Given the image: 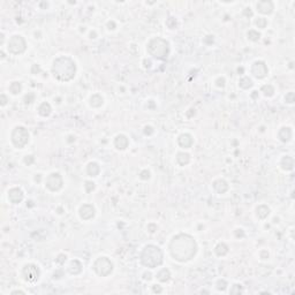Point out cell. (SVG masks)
Segmentation results:
<instances>
[{"label":"cell","instance_id":"obj_42","mask_svg":"<svg viewBox=\"0 0 295 295\" xmlns=\"http://www.w3.org/2000/svg\"><path fill=\"white\" fill-rule=\"evenodd\" d=\"M66 258H67V256L65 254H60L58 256V258L56 259V262L59 263V264H64L66 262Z\"/></svg>","mask_w":295,"mask_h":295},{"label":"cell","instance_id":"obj_46","mask_svg":"<svg viewBox=\"0 0 295 295\" xmlns=\"http://www.w3.org/2000/svg\"><path fill=\"white\" fill-rule=\"evenodd\" d=\"M148 230H149L150 233H154V232L157 230V225L156 224H149L148 225Z\"/></svg>","mask_w":295,"mask_h":295},{"label":"cell","instance_id":"obj_1","mask_svg":"<svg viewBox=\"0 0 295 295\" xmlns=\"http://www.w3.org/2000/svg\"><path fill=\"white\" fill-rule=\"evenodd\" d=\"M197 251V243L189 234H178L173 236L170 243V253L175 261L188 262L194 257Z\"/></svg>","mask_w":295,"mask_h":295},{"label":"cell","instance_id":"obj_36","mask_svg":"<svg viewBox=\"0 0 295 295\" xmlns=\"http://www.w3.org/2000/svg\"><path fill=\"white\" fill-rule=\"evenodd\" d=\"M226 287H227L226 280H224V279L218 280V283H217V289H219V291H225Z\"/></svg>","mask_w":295,"mask_h":295},{"label":"cell","instance_id":"obj_31","mask_svg":"<svg viewBox=\"0 0 295 295\" xmlns=\"http://www.w3.org/2000/svg\"><path fill=\"white\" fill-rule=\"evenodd\" d=\"M255 25L261 29H265L267 25V21H266V19H264V17H258L257 20L255 21Z\"/></svg>","mask_w":295,"mask_h":295},{"label":"cell","instance_id":"obj_15","mask_svg":"<svg viewBox=\"0 0 295 295\" xmlns=\"http://www.w3.org/2000/svg\"><path fill=\"white\" fill-rule=\"evenodd\" d=\"M128 144H129V140H128V137H127L126 135H123V134H120V135H118L117 137L114 138V146H115L118 150L127 149Z\"/></svg>","mask_w":295,"mask_h":295},{"label":"cell","instance_id":"obj_13","mask_svg":"<svg viewBox=\"0 0 295 295\" xmlns=\"http://www.w3.org/2000/svg\"><path fill=\"white\" fill-rule=\"evenodd\" d=\"M80 217L83 220H90L95 217V208L91 204H83L80 208Z\"/></svg>","mask_w":295,"mask_h":295},{"label":"cell","instance_id":"obj_38","mask_svg":"<svg viewBox=\"0 0 295 295\" xmlns=\"http://www.w3.org/2000/svg\"><path fill=\"white\" fill-rule=\"evenodd\" d=\"M23 162H25V165L30 166L31 164L35 163V157H34V156H25V159H23Z\"/></svg>","mask_w":295,"mask_h":295},{"label":"cell","instance_id":"obj_39","mask_svg":"<svg viewBox=\"0 0 295 295\" xmlns=\"http://www.w3.org/2000/svg\"><path fill=\"white\" fill-rule=\"evenodd\" d=\"M234 288H232L230 289V294H240L241 292H242V287H241V285H234Z\"/></svg>","mask_w":295,"mask_h":295},{"label":"cell","instance_id":"obj_22","mask_svg":"<svg viewBox=\"0 0 295 295\" xmlns=\"http://www.w3.org/2000/svg\"><path fill=\"white\" fill-rule=\"evenodd\" d=\"M256 213H257V217H258L259 219L264 220V219H266L267 216L270 214V209H269V206L265 205V204H261V205L257 206Z\"/></svg>","mask_w":295,"mask_h":295},{"label":"cell","instance_id":"obj_53","mask_svg":"<svg viewBox=\"0 0 295 295\" xmlns=\"http://www.w3.org/2000/svg\"><path fill=\"white\" fill-rule=\"evenodd\" d=\"M41 180H42V174H36V177H35V181L41 182Z\"/></svg>","mask_w":295,"mask_h":295},{"label":"cell","instance_id":"obj_58","mask_svg":"<svg viewBox=\"0 0 295 295\" xmlns=\"http://www.w3.org/2000/svg\"><path fill=\"white\" fill-rule=\"evenodd\" d=\"M257 93H258V92H257V91H254V92L251 93V97H253V98H256V96H257Z\"/></svg>","mask_w":295,"mask_h":295},{"label":"cell","instance_id":"obj_10","mask_svg":"<svg viewBox=\"0 0 295 295\" xmlns=\"http://www.w3.org/2000/svg\"><path fill=\"white\" fill-rule=\"evenodd\" d=\"M251 74L256 78H258V80H262L264 77H266L267 74H269V69H267L266 64L261 60L255 61L253 66H251Z\"/></svg>","mask_w":295,"mask_h":295},{"label":"cell","instance_id":"obj_16","mask_svg":"<svg viewBox=\"0 0 295 295\" xmlns=\"http://www.w3.org/2000/svg\"><path fill=\"white\" fill-rule=\"evenodd\" d=\"M212 187H213L214 191L217 193V194H225L227 190H228V183H227L225 180H222V179H219V180H216V181L212 183Z\"/></svg>","mask_w":295,"mask_h":295},{"label":"cell","instance_id":"obj_14","mask_svg":"<svg viewBox=\"0 0 295 295\" xmlns=\"http://www.w3.org/2000/svg\"><path fill=\"white\" fill-rule=\"evenodd\" d=\"M193 143H194V140H193V136L190 134H181L178 137V144L181 146L182 149H189V148H191Z\"/></svg>","mask_w":295,"mask_h":295},{"label":"cell","instance_id":"obj_8","mask_svg":"<svg viewBox=\"0 0 295 295\" xmlns=\"http://www.w3.org/2000/svg\"><path fill=\"white\" fill-rule=\"evenodd\" d=\"M22 275H23V278H25V281L34 284L39 279L41 270L35 264H27V265H25L23 270H22Z\"/></svg>","mask_w":295,"mask_h":295},{"label":"cell","instance_id":"obj_44","mask_svg":"<svg viewBox=\"0 0 295 295\" xmlns=\"http://www.w3.org/2000/svg\"><path fill=\"white\" fill-rule=\"evenodd\" d=\"M235 236H236V238H243V236H244V232H243V230H241V228L235 230Z\"/></svg>","mask_w":295,"mask_h":295},{"label":"cell","instance_id":"obj_19","mask_svg":"<svg viewBox=\"0 0 295 295\" xmlns=\"http://www.w3.org/2000/svg\"><path fill=\"white\" fill-rule=\"evenodd\" d=\"M280 166L285 171H292L294 167V159L291 156H285L280 162Z\"/></svg>","mask_w":295,"mask_h":295},{"label":"cell","instance_id":"obj_20","mask_svg":"<svg viewBox=\"0 0 295 295\" xmlns=\"http://www.w3.org/2000/svg\"><path fill=\"white\" fill-rule=\"evenodd\" d=\"M51 112H52V107H51V105L47 101H43L41 105L38 106V114L42 115V117H49Z\"/></svg>","mask_w":295,"mask_h":295},{"label":"cell","instance_id":"obj_24","mask_svg":"<svg viewBox=\"0 0 295 295\" xmlns=\"http://www.w3.org/2000/svg\"><path fill=\"white\" fill-rule=\"evenodd\" d=\"M190 162V154L187 152H179L177 154V163L180 166H186Z\"/></svg>","mask_w":295,"mask_h":295},{"label":"cell","instance_id":"obj_47","mask_svg":"<svg viewBox=\"0 0 295 295\" xmlns=\"http://www.w3.org/2000/svg\"><path fill=\"white\" fill-rule=\"evenodd\" d=\"M259 257L262 259H267L269 258V253H267V250H262L261 253H259Z\"/></svg>","mask_w":295,"mask_h":295},{"label":"cell","instance_id":"obj_57","mask_svg":"<svg viewBox=\"0 0 295 295\" xmlns=\"http://www.w3.org/2000/svg\"><path fill=\"white\" fill-rule=\"evenodd\" d=\"M67 141L69 142V143H72V142L75 141V136H68V140Z\"/></svg>","mask_w":295,"mask_h":295},{"label":"cell","instance_id":"obj_7","mask_svg":"<svg viewBox=\"0 0 295 295\" xmlns=\"http://www.w3.org/2000/svg\"><path fill=\"white\" fill-rule=\"evenodd\" d=\"M27 49V42L21 35H14L9 38L8 44H7V50L12 54H22Z\"/></svg>","mask_w":295,"mask_h":295},{"label":"cell","instance_id":"obj_37","mask_svg":"<svg viewBox=\"0 0 295 295\" xmlns=\"http://www.w3.org/2000/svg\"><path fill=\"white\" fill-rule=\"evenodd\" d=\"M140 179L141 180H149L150 179V172L148 170H143L140 173Z\"/></svg>","mask_w":295,"mask_h":295},{"label":"cell","instance_id":"obj_4","mask_svg":"<svg viewBox=\"0 0 295 295\" xmlns=\"http://www.w3.org/2000/svg\"><path fill=\"white\" fill-rule=\"evenodd\" d=\"M146 50L150 56H152L158 60H165L170 54V44L164 38L157 37V38H152L148 43Z\"/></svg>","mask_w":295,"mask_h":295},{"label":"cell","instance_id":"obj_3","mask_svg":"<svg viewBox=\"0 0 295 295\" xmlns=\"http://www.w3.org/2000/svg\"><path fill=\"white\" fill-rule=\"evenodd\" d=\"M141 263L146 267L154 269L162 265L163 263V251L160 248L154 244H148L141 254Z\"/></svg>","mask_w":295,"mask_h":295},{"label":"cell","instance_id":"obj_54","mask_svg":"<svg viewBox=\"0 0 295 295\" xmlns=\"http://www.w3.org/2000/svg\"><path fill=\"white\" fill-rule=\"evenodd\" d=\"M12 295H14V294H22V295H25V293L23 291H13L12 293H11Z\"/></svg>","mask_w":295,"mask_h":295},{"label":"cell","instance_id":"obj_5","mask_svg":"<svg viewBox=\"0 0 295 295\" xmlns=\"http://www.w3.org/2000/svg\"><path fill=\"white\" fill-rule=\"evenodd\" d=\"M11 141L15 148L23 149L29 143V132L25 127L17 126L13 129L12 134H11Z\"/></svg>","mask_w":295,"mask_h":295},{"label":"cell","instance_id":"obj_29","mask_svg":"<svg viewBox=\"0 0 295 295\" xmlns=\"http://www.w3.org/2000/svg\"><path fill=\"white\" fill-rule=\"evenodd\" d=\"M262 92L264 93V96L266 97H271L275 95V88L271 84H265L262 87Z\"/></svg>","mask_w":295,"mask_h":295},{"label":"cell","instance_id":"obj_9","mask_svg":"<svg viewBox=\"0 0 295 295\" xmlns=\"http://www.w3.org/2000/svg\"><path fill=\"white\" fill-rule=\"evenodd\" d=\"M45 186L51 191H59L64 186V180L59 173H51L45 180Z\"/></svg>","mask_w":295,"mask_h":295},{"label":"cell","instance_id":"obj_25","mask_svg":"<svg viewBox=\"0 0 295 295\" xmlns=\"http://www.w3.org/2000/svg\"><path fill=\"white\" fill-rule=\"evenodd\" d=\"M170 278H171V272L168 269H162V270L157 273V279L159 281H162V283L168 281Z\"/></svg>","mask_w":295,"mask_h":295},{"label":"cell","instance_id":"obj_28","mask_svg":"<svg viewBox=\"0 0 295 295\" xmlns=\"http://www.w3.org/2000/svg\"><path fill=\"white\" fill-rule=\"evenodd\" d=\"M239 85H240V88H242V89H249V88L253 87V81H251L250 77L244 76L239 81Z\"/></svg>","mask_w":295,"mask_h":295},{"label":"cell","instance_id":"obj_26","mask_svg":"<svg viewBox=\"0 0 295 295\" xmlns=\"http://www.w3.org/2000/svg\"><path fill=\"white\" fill-rule=\"evenodd\" d=\"M214 253H216V255L217 256H219V257H221V256H225V255L228 253V247H227V244H225V243H218L217 246H216V248H214Z\"/></svg>","mask_w":295,"mask_h":295},{"label":"cell","instance_id":"obj_55","mask_svg":"<svg viewBox=\"0 0 295 295\" xmlns=\"http://www.w3.org/2000/svg\"><path fill=\"white\" fill-rule=\"evenodd\" d=\"M144 66H145V67H150V66H151V61L145 59V60H144Z\"/></svg>","mask_w":295,"mask_h":295},{"label":"cell","instance_id":"obj_41","mask_svg":"<svg viewBox=\"0 0 295 295\" xmlns=\"http://www.w3.org/2000/svg\"><path fill=\"white\" fill-rule=\"evenodd\" d=\"M216 85L219 87V88H224L225 87V78L224 77H218L216 80Z\"/></svg>","mask_w":295,"mask_h":295},{"label":"cell","instance_id":"obj_30","mask_svg":"<svg viewBox=\"0 0 295 295\" xmlns=\"http://www.w3.org/2000/svg\"><path fill=\"white\" fill-rule=\"evenodd\" d=\"M247 35H248V38H249L250 41H253V42H257L259 39V37H261V34H259L258 31L254 30V29L249 30Z\"/></svg>","mask_w":295,"mask_h":295},{"label":"cell","instance_id":"obj_17","mask_svg":"<svg viewBox=\"0 0 295 295\" xmlns=\"http://www.w3.org/2000/svg\"><path fill=\"white\" fill-rule=\"evenodd\" d=\"M292 135H293V133H292V129L289 127H283L281 129L279 130L278 137L281 142L286 143V142H288L292 138Z\"/></svg>","mask_w":295,"mask_h":295},{"label":"cell","instance_id":"obj_21","mask_svg":"<svg viewBox=\"0 0 295 295\" xmlns=\"http://www.w3.org/2000/svg\"><path fill=\"white\" fill-rule=\"evenodd\" d=\"M99 172H101V167H99L97 163L91 162L88 164V166H87V173H88L89 177H92V178L93 177H97Z\"/></svg>","mask_w":295,"mask_h":295},{"label":"cell","instance_id":"obj_52","mask_svg":"<svg viewBox=\"0 0 295 295\" xmlns=\"http://www.w3.org/2000/svg\"><path fill=\"white\" fill-rule=\"evenodd\" d=\"M143 275H144V279H145V280H150V279H151V273H150V272H145Z\"/></svg>","mask_w":295,"mask_h":295},{"label":"cell","instance_id":"obj_33","mask_svg":"<svg viewBox=\"0 0 295 295\" xmlns=\"http://www.w3.org/2000/svg\"><path fill=\"white\" fill-rule=\"evenodd\" d=\"M285 101H286L287 104H293L295 101V93L294 92H288L286 93V96H285Z\"/></svg>","mask_w":295,"mask_h":295},{"label":"cell","instance_id":"obj_56","mask_svg":"<svg viewBox=\"0 0 295 295\" xmlns=\"http://www.w3.org/2000/svg\"><path fill=\"white\" fill-rule=\"evenodd\" d=\"M96 36H97L96 31H91V33H90V38H96Z\"/></svg>","mask_w":295,"mask_h":295},{"label":"cell","instance_id":"obj_48","mask_svg":"<svg viewBox=\"0 0 295 295\" xmlns=\"http://www.w3.org/2000/svg\"><path fill=\"white\" fill-rule=\"evenodd\" d=\"M107 28H109L110 30H114V29L117 28L115 22H114V21H109V22H107Z\"/></svg>","mask_w":295,"mask_h":295},{"label":"cell","instance_id":"obj_50","mask_svg":"<svg viewBox=\"0 0 295 295\" xmlns=\"http://www.w3.org/2000/svg\"><path fill=\"white\" fill-rule=\"evenodd\" d=\"M0 98H1V101H1V106H5L6 104H7V97H6V95L2 93V95L0 96Z\"/></svg>","mask_w":295,"mask_h":295},{"label":"cell","instance_id":"obj_23","mask_svg":"<svg viewBox=\"0 0 295 295\" xmlns=\"http://www.w3.org/2000/svg\"><path fill=\"white\" fill-rule=\"evenodd\" d=\"M103 104H104V98L101 97L99 93H95V95H92L90 97V105L95 107V109L101 107Z\"/></svg>","mask_w":295,"mask_h":295},{"label":"cell","instance_id":"obj_27","mask_svg":"<svg viewBox=\"0 0 295 295\" xmlns=\"http://www.w3.org/2000/svg\"><path fill=\"white\" fill-rule=\"evenodd\" d=\"M9 92L13 93V95H17V93H20L21 91H22V84H21L20 82H12L11 84H9Z\"/></svg>","mask_w":295,"mask_h":295},{"label":"cell","instance_id":"obj_34","mask_svg":"<svg viewBox=\"0 0 295 295\" xmlns=\"http://www.w3.org/2000/svg\"><path fill=\"white\" fill-rule=\"evenodd\" d=\"M177 25H178V23H177V20H175L174 17H168L167 21H166V25L170 29H174L177 27Z\"/></svg>","mask_w":295,"mask_h":295},{"label":"cell","instance_id":"obj_59","mask_svg":"<svg viewBox=\"0 0 295 295\" xmlns=\"http://www.w3.org/2000/svg\"><path fill=\"white\" fill-rule=\"evenodd\" d=\"M238 72H239V73H243V68H239Z\"/></svg>","mask_w":295,"mask_h":295},{"label":"cell","instance_id":"obj_40","mask_svg":"<svg viewBox=\"0 0 295 295\" xmlns=\"http://www.w3.org/2000/svg\"><path fill=\"white\" fill-rule=\"evenodd\" d=\"M41 73V66L37 65V64H34L33 66H31V74H38Z\"/></svg>","mask_w":295,"mask_h":295},{"label":"cell","instance_id":"obj_6","mask_svg":"<svg viewBox=\"0 0 295 295\" xmlns=\"http://www.w3.org/2000/svg\"><path fill=\"white\" fill-rule=\"evenodd\" d=\"M93 271L99 277H107L113 271V264L107 257H99L93 263Z\"/></svg>","mask_w":295,"mask_h":295},{"label":"cell","instance_id":"obj_43","mask_svg":"<svg viewBox=\"0 0 295 295\" xmlns=\"http://www.w3.org/2000/svg\"><path fill=\"white\" fill-rule=\"evenodd\" d=\"M154 128L151 127V126H145L144 127V134L145 135H151V134H154Z\"/></svg>","mask_w":295,"mask_h":295},{"label":"cell","instance_id":"obj_45","mask_svg":"<svg viewBox=\"0 0 295 295\" xmlns=\"http://www.w3.org/2000/svg\"><path fill=\"white\" fill-rule=\"evenodd\" d=\"M203 42H204L205 44H208V45L212 44V43H213V36H206L205 38L203 39Z\"/></svg>","mask_w":295,"mask_h":295},{"label":"cell","instance_id":"obj_12","mask_svg":"<svg viewBox=\"0 0 295 295\" xmlns=\"http://www.w3.org/2000/svg\"><path fill=\"white\" fill-rule=\"evenodd\" d=\"M273 9H275V5L270 0H263V1L257 2V11L261 14L269 15V14L273 12Z\"/></svg>","mask_w":295,"mask_h":295},{"label":"cell","instance_id":"obj_35","mask_svg":"<svg viewBox=\"0 0 295 295\" xmlns=\"http://www.w3.org/2000/svg\"><path fill=\"white\" fill-rule=\"evenodd\" d=\"M23 101H25V104H27V105H28V104H31V103L35 101V95H34L33 92H29L28 95L25 96V99H23Z\"/></svg>","mask_w":295,"mask_h":295},{"label":"cell","instance_id":"obj_2","mask_svg":"<svg viewBox=\"0 0 295 295\" xmlns=\"http://www.w3.org/2000/svg\"><path fill=\"white\" fill-rule=\"evenodd\" d=\"M52 74L54 78L60 82H68L73 80L76 74V64L69 57H59L53 61Z\"/></svg>","mask_w":295,"mask_h":295},{"label":"cell","instance_id":"obj_49","mask_svg":"<svg viewBox=\"0 0 295 295\" xmlns=\"http://www.w3.org/2000/svg\"><path fill=\"white\" fill-rule=\"evenodd\" d=\"M152 291H154V293H158V294H159V293H162L163 289L159 285H154V286H152Z\"/></svg>","mask_w":295,"mask_h":295},{"label":"cell","instance_id":"obj_11","mask_svg":"<svg viewBox=\"0 0 295 295\" xmlns=\"http://www.w3.org/2000/svg\"><path fill=\"white\" fill-rule=\"evenodd\" d=\"M23 191L20 189V188H12L9 189L8 191V199L9 202L13 203V204H19L23 201Z\"/></svg>","mask_w":295,"mask_h":295},{"label":"cell","instance_id":"obj_32","mask_svg":"<svg viewBox=\"0 0 295 295\" xmlns=\"http://www.w3.org/2000/svg\"><path fill=\"white\" fill-rule=\"evenodd\" d=\"M95 187H96V186H95V182H92V181H85L84 188H85V191H87L88 194L95 190Z\"/></svg>","mask_w":295,"mask_h":295},{"label":"cell","instance_id":"obj_51","mask_svg":"<svg viewBox=\"0 0 295 295\" xmlns=\"http://www.w3.org/2000/svg\"><path fill=\"white\" fill-rule=\"evenodd\" d=\"M243 14L246 15V16H253V12H251L250 8H246L244 11H243Z\"/></svg>","mask_w":295,"mask_h":295},{"label":"cell","instance_id":"obj_18","mask_svg":"<svg viewBox=\"0 0 295 295\" xmlns=\"http://www.w3.org/2000/svg\"><path fill=\"white\" fill-rule=\"evenodd\" d=\"M68 271L70 275H80L82 272V264L80 261H77V259H73L72 262H70V264H69L68 266Z\"/></svg>","mask_w":295,"mask_h":295}]
</instances>
